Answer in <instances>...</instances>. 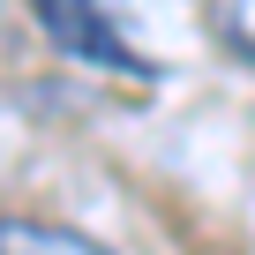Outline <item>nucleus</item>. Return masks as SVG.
<instances>
[{
  "mask_svg": "<svg viewBox=\"0 0 255 255\" xmlns=\"http://www.w3.org/2000/svg\"><path fill=\"white\" fill-rule=\"evenodd\" d=\"M30 15H38V30H45L75 68H90V75H128V83H150V75H158L135 45H128L120 0H30Z\"/></svg>",
  "mask_w": 255,
  "mask_h": 255,
  "instance_id": "obj_1",
  "label": "nucleus"
},
{
  "mask_svg": "<svg viewBox=\"0 0 255 255\" xmlns=\"http://www.w3.org/2000/svg\"><path fill=\"white\" fill-rule=\"evenodd\" d=\"M0 255H113V248H98L90 233L53 225V218H0Z\"/></svg>",
  "mask_w": 255,
  "mask_h": 255,
  "instance_id": "obj_2",
  "label": "nucleus"
},
{
  "mask_svg": "<svg viewBox=\"0 0 255 255\" xmlns=\"http://www.w3.org/2000/svg\"><path fill=\"white\" fill-rule=\"evenodd\" d=\"M210 38L240 68H255V0H210Z\"/></svg>",
  "mask_w": 255,
  "mask_h": 255,
  "instance_id": "obj_3",
  "label": "nucleus"
},
{
  "mask_svg": "<svg viewBox=\"0 0 255 255\" xmlns=\"http://www.w3.org/2000/svg\"><path fill=\"white\" fill-rule=\"evenodd\" d=\"M0 38H8V15H0Z\"/></svg>",
  "mask_w": 255,
  "mask_h": 255,
  "instance_id": "obj_4",
  "label": "nucleus"
}]
</instances>
